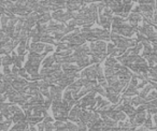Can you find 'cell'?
Here are the masks:
<instances>
[{
  "mask_svg": "<svg viewBox=\"0 0 157 131\" xmlns=\"http://www.w3.org/2000/svg\"><path fill=\"white\" fill-rule=\"evenodd\" d=\"M48 53L43 52L42 54H37V53H29L28 54V60H27L25 68L26 67H33V68L39 69L41 62L44 60V57L46 56Z\"/></svg>",
  "mask_w": 157,
  "mask_h": 131,
  "instance_id": "1",
  "label": "cell"
},
{
  "mask_svg": "<svg viewBox=\"0 0 157 131\" xmlns=\"http://www.w3.org/2000/svg\"><path fill=\"white\" fill-rule=\"evenodd\" d=\"M95 95H96V92H90V94L86 95L81 100L78 101L76 104L81 107V109H90V111H94L93 107H95V104H97Z\"/></svg>",
  "mask_w": 157,
  "mask_h": 131,
  "instance_id": "2",
  "label": "cell"
},
{
  "mask_svg": "<svg viewBox=\"0 0 157 131\" xmlns=\"http://www.w3.org/2000/svg\"><path fill=\"white\" fill-rule=\"evenodd\" d=\"M81 79H90L93 81L98 80V63L84 69L81 72Z\"/></svg>",
  "mask_w": 157,
  "mask_h": 131,
  "instance_id": "3",
  "label": "cell"
},
{
  "mask_svg": "<svg viewBox=\"0 0 157 131\" xmlns=\"http://www.w3.org/2000/svg\"><path fill=\"white\" fill-rule=\"evenodd\" d=\"M138 32L145 36L148 41H151V42L156 39V32H155L154 29H153V26H150V25L144 24L143 26L139 27V31H138Z\"/></svg>",
  "mask_w": 157,
  "mask_h": 131,
  "instance_id": "4",
  "label": "cell"
},
{
  "mask_svg": "<svg viewBox=\"0 0 157 131\" xmlns=\"http://www.w3.org/2000/svg\"><path fill=\"white\" fill-rule=\"evenodd\" d=\"M82 114H83V111L78 104L69 112V116H68V120L73 122H80L82 118Z\"/></svg>",
  "mask_w": 157,
  "mask_h": 131,
  "instance_id": "5",
  "label": "cell"
},
{
  "mask_svg": "<svg viewBox=\"0 0 157 131\" xmlns=\"http://www.w3.org/2000/svg\"><path fill=\"white\" fill-rule=\"evenodd\" d=\"M146 111H138L137 110V114H136L135 118L133 119H130L131 124L133 126L138 127V126H141V125H144L146 120Z\"/></svg>",
  "mask_w": 157,
  "mask_h": 131,
  "instance_id": "6",
  "label": "cell"
},
{
  "mask_svg": "<svg viewBox=\"0 0 157 131\" xmlns=\"http://www.w3.org/2000/svg\"><path fill=\"white\" fill-rule=\"evenodd\" d=\"M73 55L76 57V58H81V57L92 55V52H90V47L88 45H86V44H83V45L78 46V47L75 48V51L73 52Z\"/></svg>",
  "mask_w": 157,
  "mask_h": 131,
  "instance_id": "7",
  "label": "cell"
},
{
  "mask_svg": "<svg viewBox=\"0 0 157 131\" xmlns=\"http://www.w3.org/2000/svg\"><path fill=\"white\" fill-rule=\"evenodd\" d=\"M65 89L63 87L59 85H52L50 88V92H51V99L53 101H56V100H61V92Z\"/></svg>",
  "mask_w": 157,
  "mask_h": 131,
  "instance_id": "8",
  "label": "cell"
},
{
  "mask_svg": "<svg viewBox=\"0 0 157 131\" xmlns=\"http://www.w3.org/2000/svg\"><path fill=\"white\" fill-rule=\"evenodd\" d=\"M105 90H107L108 100H109L112 104H115V105L117 104V102L120 101V94H117L116 92H114V89L111 87V86H109Z\"/></svg>",
  "mask_w": 157,
  "mask_h": 131,
  "instance_id": "9",
  "label": "cell"
},
{
  "mask_svg": "<svg viewBox=\"0 0 157 131\" xmlns=\"http://www.w3.org/2000/svg\"><path fill=\"white\" fill-rule=\"evenodd\" d=\"M112 22H113V16H112V17H108V16H105V15H99L98 24L100 25V26H102L103 29H105V30H109L112 25Z\"/></svg>",
  "mask_w": 157,
  "mask_h": 131,
  "instance_id": "10",
  "label": "cell"
},
{
  "mask_svg": "<svg viewBox=\"0 0 157 131\" xmlns=\"http://www.w3.org/2000/svg\"><path fill=\"white\" fill-rule=\"evenodd\" d=\"M76 65H78L81 69L88 68L90 65H92V56L88 55V56H84V57H81V58H78Z\"/></svg>",
  "mask_w": 157,
  "mask_h": 131,
  "instance_id": "11",
  "label": "cell"
},
{
  "mask_svg": "<svg viewBox=\"0 0 157 131\" xmlns=\"http://www.w3.org/2000/svg\"><path fill=\"white\" fill-rule=\"evenodd\" d=\"M85 5V2L83 1H68L66 7H67L68 11L69 12H75V11H80L81 10V6Z\"/></svg>",
  "mask_w": 157,
  "mask_h": 131,
  "instance_id": "12",
  "label": "cell"
},
{
  "mask_svg": "<svg viewBox=\"0 0 157 131\" xmlns=\"http://www.w3.org/2000/svg\"><path fill=\"white\" fill-rule=\"evenodd\" d=\"M143 20V16L140 13H135V12H131L128 15V18H127V22H129L131 25H138V23L141 22Z\"/></svg>",
  "mask_w": 157,
  "mask_h": 131,
  "instance_id": "13",
  "label": "cell"
},
{
  "mask_svg": "<svg viewBox=\"0 0 157 131\" xmlns=\"http://www.w3.org/2000/svg\"><path fill=\"white\" fill-rule=\"evenodd\" d=\"M44 48H45V44L41 43V42H38V43H30L29 52L37 53V54H42Z\"/></svg>",
  "mask_w": 157,
  "mask_h": 131,
  "instance_id": "14",
  "label": "cell"
},
{
  "mask_svg": "<svg viewBox=\"0 0 157 131\" xmlns=\"http://www.w3.org/2000/svg\"><path fill=\"white\" fill-rule=\"evenodd\" d=\"M126 115L127 114L123 111H116V110H114V111L111 112V118L114 120H116L117 122H125V119H126Z\"/></svg>",
  "mask_w": 157,
  "mask_h": 131,
  "instance_id": "15",
  "label": "cell"
},
{
  "mask_svg": "<svg viewBox=\"0 0 157 131\" xmlns=\"http://www.w3.org/2000/svg\"><path fill=\"white\" fill-rule=\"evenodd\" d=\"M129 82H126V81H121V80H118L117 82H115V83H113L112 85H110L112 88L114 89V92H116L117 94H120L121 92H122L123 89L125 88V86L128 85Z\"/></svg>",
  "mask_w": 157,
  "mask_h": 131,
  "instance_id": "16",
  "label": "cell"
},
{
  "mask_svg": "<svg viewBox=\"0 0 157 131\" xmlns=\"http://www.w3.org/2000/svg\"><path fill=\"white\" fill-rule=\"evenodd\" d=\"M12 58H13V62L14 66L17 67L18 69H22V65L25 60V56H22V55H17L15 52L12 53Z\"/></svg>",
  "mask_w": 157,
  "mask_h": 131,
  "instance_id": "17",
  "label": "cell"
},
{
  "mask_svg": "<svg viewBox=\"0 0 157 131\" xmlns=\"http://www.w3.org/2000/svg\"><path fill=\"white\" fill-rule=\"evenodd\" d=\"M135 95H139V92H138V88L129 83V85L127 86V88L125 89L124 95H123V96L124 97H131V96H135Z\"/></svg>",
  "mask_w": 157,
  "mask_h": 131,
  "instance_id": "18",
  "label": "cell"
},
{
  "mask_svg": "<svg viewBox=\"0 0 157 131\" xmlns=\"http://www.w3.org/2000/svg\"><path fill=\"white\" fill-rule=\"evenodd\" d=\"M12 120H13L15 124H18V122H25V120H27V116H26V114L21 110V111L17 112V113L14 114L13 117H12Z\"/></svg>",
  "mask_w": 157,
  "mask_h": 131,
  "instance_id": "19",
  "label": "cell"
},
{
  "mask_svg": "<svg viewBox=\"0 0 157 131\" xmlns=\"http://www.w3.org/2000/svg\"><path fill=\"white\" fill-rule=\"evenodd\" d=\"M28 126H29L28 122L25 120V122H21L18 124H15V126L12 127V129L9 131H26L28 129Z\"/></svg>",
  "mask_w": 157,
  "mask_h": 131,
  "instance_id": "20",
  "label": "cell"
},
{
  "mask_svg": "<svg viewBox=\"0 0 157 131\" xmlns=\"http://www.w3.org/2000/svg\"><path fill=\"white\" fill-rule=\"evenodd\" d=\"M55 62H56V58L54 55H52V56L45 57V59L42 61V66H43V68H51L55 65Z\"/></svg>",
  "mask_w": 157,
  "mask_h": 131,
  "instance_id": "21",
  "label": "cell"
},
{
  "mask_svg": "<svg viewBox=\"0 0 157 131\" xmlns=\"http://www.w3.org/2000/svg\"><path fill=\"white\" fill-rule=\"evenodd\" d=\"M123 112H125V113L129 116L130 119H133L135 116H136V114H137V110H136L132 105H124V110H123Z\"/></svg>",
  "mask_w": 157,
  "mask_h": 131,
  "instance_id": "22",
  "label": "cell"
},
{
  "mask_svg": "<svg viewBox=\"0 0 157 131\" xmlns=\"http://www.w3.org/2000/svg\"><path fill=\"white\" fill-rule=\"evenodd\" d=\"M147 103V101H146V99L145 98H142L141 96H136V97H133L132 98V102H131V104L132 105H135V107H141V105H143V104H146Z\"/></svg>",
  "mask_w": 157,
  "mask_h": 131,
  "instance_id": "23",
  "label": "cell"
},
{
  "mask_svg": "<svg viewBox=\"0 0 157 131\" xmlns=\"http://www.w3.org/2000/svg\"><path fill=\"white\" fill-rule=\"evenodd\" d=\"M96 45H97V47H98L99 52H100L101 54H108V53H107V51H108V44L105 43V41L98 40V41H96Z\"/></svg>",
  "mask_w": 157,
  "mask_h": 131,
  "instance_id": "24",
  "label": "cell"
},
{
  "mask_svg": "<svg viewBox=\"0 0 157 131\" xmlns=\"http://www.w3.org/2000/svg\"><path fill=\"white\" fill-rule=\"evenodd\" d=\"M11 41V38L9 36L6 35L5 31H0V44H1V47H3L5 45H7L9 42Z\"/></svg>",
  "mask_w": 157,
  "mask_h": 131,
  "instance_id": "25",
  "label": "cell"
},
{
  "mask_svg": "<svg viewBox=\"0 0 157 131\" xmlns=\"http://www.w3.org/2000/svg\"><path fill=\"white\" fill-rule=\"evenodd\" d=\"M148 82H156L157 83V68L153 67L148 70Z\"/></svg>",
  "mask_w": 157,
  "mask_h": 131,
  "instance_id": "26",
  "label": "cell"
},
{
  "mask_svg": "<svg viewBox=\"0 0 157 131\" xmlns=\"http://www.w3.org/2000/svg\"><path fill=\"white\" fill-rule=\"evenodd\" d=\"M105 67H109V68H115V66L117 65V59H116L115 57L110 56L105 59Z\"/></svg>",
  "mask_w": 157,
  "mask_h": 131,
  "instance_id": "27",
  "label": "cell"
},
{
  "mask_svg": "<svg viewBox=\"0 0 157 131\" xmlns=\"http://www.w3.org/2000/svg\"><path fill=\"white\" fill-rule=\"evenodd\" d=\"M1 63H2L3 67H10L13 62V58L10 55H6V56L1 57Z\"/></svg>",
  "mask_w": 157,
  "mask_h": 131,
  "instance_id": "28",
  "label": "cell"
},
{
  "mask_svg": "<svg viewBox=\"0 0 157 131\" xmlns=\"http://www.w3.org/2000/svg\"><path fill=\"white\" fill-rule=\"evenodd\" d=\"M51 20H52V14H50V13L42 14V15H40V20H39V23H38V24L44 25L45 23L51 22Z\"/></svg>",
  "mask_w": 157,
  "mask_h": 131,
  "instance_id": "29",
  "label": "cell"
},
{
  "mask_svg": "<svg viewBox=\"0 0 157 131\" xmlns=\"http://www.w3.org/2000/svg\"><path fill=\"white\" fill-rule=\"evenodd\" d=\"M152 89H153V86L148 83V85H146L145 87H144L143 89L139 92V96H141L142 98H146V97H147V95L152 92Z\"/></svg>",
  "mask_w": 157,
  "mask_h": 131,
  "instance_id": "30",
  "label": "cell"
},
{
  "mask_svg": "<svg viewBox=\"0 0 157 131\" xmlns=\"http://www.w3.org/2000/svg\"><path fill=\"white\" fill-rule=\"evenodd\" d=\"M41 120H43V117H36L33 115L27 117V122L29 125H38L39 122H41Z\"/></svg>",
  "mask_w": 157,
  "mask_h": 131,
  "instance_id": "31",
  "label": "cell"
},
{
  "mask_svg": "<svg viewBox=\"0 0 157 131\" xmlns=\"http://www.w3.org/2000/svg\"><path fill=\"white\" fill-rule=\"evenodd\" d=\"M144 128L148 129V130H153V118L151 116V113L147 114V117H146V120L144 122Z\"/></svg>",
  "mask_w": 157,
  "mask_h": 131,
  "instance_id": "32",
  "label": "cell"
},
{
  "mask_svg": "<svg viewBox=\"0 0 157 131\" xmlns=\"http://www.w3.org/2000/svg\"><path fill=\"white\" fill-rule=\"evenodd\" d=\"M90 114H92V111H83V114H82V118H81V122H83L84 124L87 125L88 122H90Z\"/></svg>",
  "mask_w": 157,
  "mask_h": 131,
  "instance_id": "33",
  "label": "cell"
},
{
  "mask_svg": "<svg viewBox=\"0 0 157 131\" xmlns=\"http://www.w3.org/2000/svg\"><path fill=\"white\" fill-rule=\"evenodd\" d=\"M116 74V69L115 68H109V67H105V79H109V77H113Z\"/></svg>",
  "mask_w": 157,
  "mask_h": 131,
  "instance_id": "34",
  "label": "cell"
},
{
  "mask_svg": "<svg viewBox=\"0 0 157 131\" xmlns=\"http://www.w3.org/2000/svg\"><path fill=\"white\" fill-rule=\"evenodd\" d=\"M103 122H105V125H107V126L111 127L112 129L113 128H116V127L118 126V122H116V120L112 119V118H105V119H102Z\"/></svg>",
  "mask_w": 157,
  "mask_h": 131,
  "instance_id": "35",
  "label": "cell"
},
{
  "mask_svg": "<svg viewBox=\"0 0 157 131\" xmlns=\"http://www.w3.org/2000/svg\"><path fill=\"white\" fill-rule=\"evenodd\" d=\"M123 5H124V13L129 14V11L132 9V6L133 3L131 1H123Z\"/></svg>",
  "mask_w": 157,
  "mask_h": 131,
  "instance_id": "36",
  "label": "cell"
},
{
  "mask_svg": "<svg viewBox=\"0 0 157 131\" xmlns=\"http://www.w3.org/2000/svg\"><path fill=\"white\" fill-rule=\"evenodd\" d=\"M41 42L42 43H50V44H56L55 43V39L52 37L51 35H48V36H44V37L41 38Z\"/></svg>",
  "mask_w": 157,
  "mask_h": 131,
  "instance_id": "37",
  "label": "cell"
},
{
  "mask_svg": "<svg viewBox=\"0 0 157 131\" xmlns=\"http://www.w3.org/2000/svg\"><path fill=\"white\" fill-rule=\"evenodd\" d=\"M63 100L67 101V102H69V101L73 100V95H72V92H71V90H69V89L66 90L65 94H63Z\"/></svg>",
  "mask_w": 157,
  "mask_h": 131,
  "instance_id": "38",
  "label": "cell"
},
{
  "mask_svg": "<svg viewBox=\"0 0 157 131\" xmlns=\"http://www.w3.org/2000/svg\"><path fill=\"white\" fill-rule=\"evenodd\" d=\"M10 23V18L8 15H6V14H3V15H1V26H2V28L1 29H5L6 27L9 25Z\"/></svg>",
  "mask_w": 157,
  "mask_h": 131,
  "instance_id": "39",
  "label": "cell"
},
{
  "mask_svg": "<svg viewBox=\"0 0 157 131\" xmlns=\"http://www.w3.org/2000/svg\"><path fill=\"white\" fill-rule=\"evenodd\" d=\"M95 92H96V94H99L100 96H105V97H107V90H105L103 87H101L99 84H97V85H96Z\"/></svg>",
  "mask_w": 157,
  "mask_h": 131,
  "instance_id": "40",
  "label": "cell"
},
{
  "mask_svg": "<svg viewBox=\"0 0 157 131\" xmlns=\"http://www.w3.org/2000/svg\"><path fill=\"white\" fill-rule=\"evenodd\" d=\"M146 101L147 102H151V101H153V100H155V99H157V92H151L150 94L147 95V97H146Z\"/></svg>",
  "mask_w": 157,
  "mask_h": 131,
  "instance_id": "41",
  "label": "cell"
},
{
  "mask_svg": "<svg viewBox=\"0 0 157 131\" xmlns=\"http://www.w3.org/2000/svg\"><path fill=\"white\" fill-rule=\"evenodd\" d=\"M67 126H68V131H78V125H74L73 122H68Z\"/></svg>",
  "mask_w": 157,
  "mask_h": 131,
  "instance_id": "42",
  "label": "cell"
},
{
  "mask_svg": "<svg viewBox=\"0 0 157 131\" xmlns=\"http://www.w3.org/2000/svg\"><path fill=\"white\" fill-rule=\"evenodd\" d=\"M142 48H144L143 44H142V43H138L137 45L135 46V47H133V48H130V50L132 51V52L135 53L136 55H138V54H139V52L142 50Z\"/></svg>",
  "mask_w": 157,
  "mask_h": 131,
  "instance_id": "43",
  "label": "cell"
},
{
  "mask_svg": "<svg viewBox=\"0 0 157 131\" xmlns=\"http://www.w3.org/2000/svg\"><path fill=\"white\" fill-rule=\"evenodd\" d=\"M52 104H53V100L51 98H45V100H44V107H45L46 110L48 109L50 107H52Z\"/></svg>",
  "mask_w": 157,
  "mask_h": 131,
  "instance_id": "44",
  "label": "cell"
},
{
  "mask_svg": "<svg viewBox=\"0 0 157 131\" xmlns=\"http://www.w3.org/2000/svg\"><path fill=\"white\" fill-rule=\"evenodd\" d=\"M115 47H116V45L114 43H109V44H108V51H107L108 55H111L112 52L115 50Z\"/></svg>",
  "mask_w": 157,
  "mask_h": 131,
  "instance_id": "45",
  "label": "cell"
},
{
  "mask_svg": "<svg viewBox=\"0 0 157 131\" xmlns=\"http://www.w3.org/2000/svg\"><path fill=\"white\" fill-rule=\"evenodd\" d=\"M2 74H5V75H11L12 74V69H10L9 67H3V69H2Z\"/></svg>",
  "mask_w": 157,
  "mask_h": 131,
  "instance_id": "46",
  "label": "cell"
},
{
  "mask_svg": "<svg viewBox=\"0 0 157 131\" xmlns=\"http://www.w3.org/2000/svg\"><path fill=\"white\" fill-rule=\"evenodd\" d=\"M37 128H38V130H39V131H44V130H45V124H44L43 122H39V124H38V126H37Z\"/></svg>",
  "mask_w": 157,
  "mask_h": 131,
  "instance_id": "47",
  "label": "cell"
},
{
  "mask_svg": "<svg viewBox=\"0 0 157 131\" xmlns=\"http://www.w3.org/2000/svg\"><path fill=\"white\" fill-rule=\"evenodd\" d=\"M53 45L52 44H46L45 45V48H44V52L45 53H50V52H53Z\"/></svg>",
  "mask_w": 157,
  "mask_h": 131,
  "instance_id": "48",
  "label": "cell"
},
{
  "mask_svg": "<svg viewBox=\"0 0 157 131\" xmlns=\"http://www.w3.org/2000/svg\"><path fill=\"white\" fill-rule=\"evenodd\" d=\"M52 120H53V118H52V116H46V117H43V122L44 124H51L52 122Z\"/></svg>",
  "mask_w": 157,
  "mask_h": 131,
  "instance_id": "49",
  "label": "cell"
},
{
  "mask_svg": "<svg viewBox=\"0 0 157 131\" xmlns=\"http://www.w3.org/2000/svg\"><path fill=\"white\" fill-rule=\"evenodd\" d=\"M112 131H127V129H124V128H121V127H116V128H113Z\"/></svg>",
  "mask_w": 157,
  "mask_h": 131,
  "instance_id": "50",
  "label": "cell"
},
{
  "mask_svg": "<svg viewBox=\"0 0 157 131\" xmlns=\"http://www.w3.org/2000/svg\"><path fill=\"white\" fill-rule=\"evenodd\" d=\"M8 98V96H7V94H3L2 96H1V103H5V100Z\"/></svg>",
  "mask_w": 157,
  "mask_h": 131,
  "instance_id": "51",
  "label": "cell"
},
{
  "mask_svg": "<svg viewBox=\"0 0 157 131\" xmlns=\"http://www.w3.org/2000/svg\"><path fill=\"white\" fill-rule=\"evenodd\" d=\"M153 22H154V25H157V12L154 14V17H153Z\"/></svg>",
  "mask_w": 157,
  "mask_h": 131,
  "instance_id": "52",
  "label": "cell"
},
{
  "mask_svg": "<svg viewBox=\"0 0 157 131\" xmlns=\"http://www.w3.org/2000/svg\"><path fill=\"white\" fill-rule=\"evenodd\" d=\"M153 51H154V54L157 55V43L153 44Z\"/></svg>",
  "mask_w": 157,
  "mask_h": 131,
  "instance_id": "53",
  "label": "cell"
},
{
  "mask_svg": "<svg viewBox=\"0 0 157 131\" xmlns=\"http://www.w3.org/2000/svg\"><path fill=\"white\" fill-rule=\"evenodd\" d=\"M153 122H155V125L157 126V115H154L153 116Z\"/></svg>",
  "mask_w": 157,
  "mask_h": 131,
  "instance_id": "54",
  "label": "cell"
}]
</instances>
